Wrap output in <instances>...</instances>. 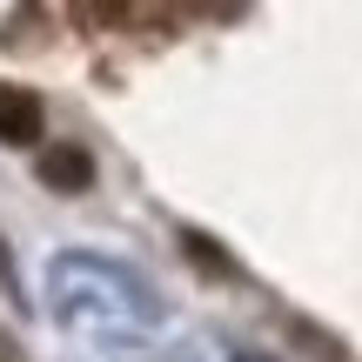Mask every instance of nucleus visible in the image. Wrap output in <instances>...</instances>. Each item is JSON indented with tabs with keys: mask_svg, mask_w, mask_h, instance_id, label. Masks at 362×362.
Returning a JSON list of instances; mask_svg holds the SVG:
<instances>
[{
	"mask_svg": "<svg viewBox=\"0 0 362 362\" xmlns=\"http://www.w3.org/2000/svg\"><path fill=\"white\" fill-rule=\"evenodd\" d=\"M34 168H40V181H47L54 194H81V188L94 181V161H88V148H74V141H47Z\"/></svg>",
	"mask_w": 362,
	"mask_h": 362,
	"instance_id": "nucleus-1",
	"label": "nucleus"
},
{
	"mask_svg": "<svg viewBox=\"0 0 362 362\" xmlns=\"http://www.w3.org/2000/svg\"><path fill=\"white\" fill-rule=\"evenodd\" d=\"M0 141L7 148H34L40 141V101L27 88H0Z\"/></svg>",
	"mask_w": 362,
	"mask_h": 362,
	"instance_id": "nucleus-2",
	"label": "nucleus"
}]
</instances>
